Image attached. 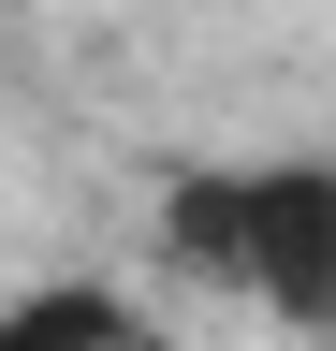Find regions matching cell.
Wrapping results in <instances>:
<instances>
[{"mask_svg": "<svg viewBox=\"0 0 336 351\" xmlns=\"http://www.w3.org/2000/svg\"><path fill=\"white\" fill-rule=\"evenodd\" d=\"M161 263H190V278H234V161L161 176Z\"/></svg>", "mask_w": 336, "mask_h": 351, "instance_id": "cell-3", "label": "cell"}, {"mask_svg": "<svg viewBox=\"0 0 336 351\" xmlns=\"http://www.w3.org/2000/svg\"><path fill=\"white\" fill-rule=\"evenodd\" d=\"M0 351H161V337L117 278H29L0 293Z\"/></svg>", "mask_w": 336, "mask_h": 351, "instance_id": "cell-2", "label": "cell"}, {"mask_svg": "<svg viewBox=\"0 0 336 351\" xmlns=\"http://www.w3.org/2000/svg\"><path fill=\"white\" fill-rule=\"evenodd\" d=\"M278 337H322L336 322V161H234V278Z\"/></svg>", "mask_w": 336, "mask_h": 351, "instance_id": "cell-1", "label": "cell"}]
</instances>
